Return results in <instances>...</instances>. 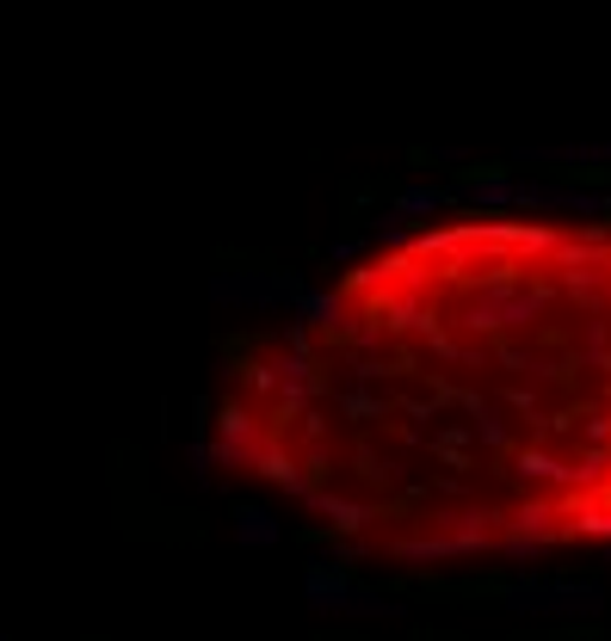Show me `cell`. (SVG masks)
<instances>
[{
    "mask_svg": "<svg viewBox=\"0 0 611 641\" xmlns=\"http://www.w3.org/2000/svg\"><path fill=\"white\" fill-rule=\"evenodd\" d=\"M236 543L241 549H272L279 543V518H272L266 506H241L236 512Z\"/></svg>",
    "mask_w": 611,
    "mask_h": 641,
    "instance_id": "cell-1",
    "label": "cell"
},
{
    "mask_svg": "<svg viewBox=\"0 0 611 641\" xmlns=\"http://www.w3.org/2000/svg\"><path fill=\"white\" fill-rule=\"evenodd\" d=\"M346 579H352V562L346 555H321V562H309V574H303V593H340Z\"/></svg>",
    "mask_w": 611,
    "mask_h": 641,
    "instance_id": "cell-2",
    "label": "cell"
},
{
    "mask_svg": "<svg viewBox=\"0 0 611 641\" xmlns=\"http://www.w3.org/2000/svg\"><path fill=\"white\" fill-rule=\"evenodd\" d=\"M303 500H309L315 512H328L340 531H364V506H359V500H340V494H315V487L303 494Z\"/></svg>",
    "mask_w": 611,
    "mask_h": 641,
    "instance_id": "cell-3",
    "label": "cell"
}]
</instances>
